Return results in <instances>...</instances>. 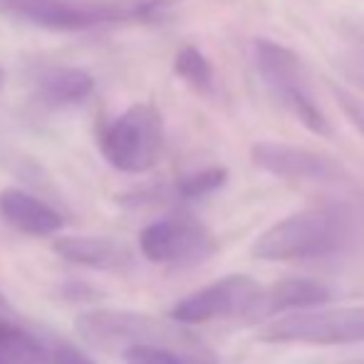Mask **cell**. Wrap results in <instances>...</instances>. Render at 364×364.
I'll use <instances>...</instances> for the list:
<instances>
[{
    "label": "cell",
    "instance_id": "cell-1",
    "mask_svg": "<svg viewBox=\"0 0 364 364\" xmlns=\"http://www.w3.org/2000/svg\"><path fill=\"white\" fill-rule=\"evenodd\" d=\"M178 0H0V13L35 28L80 33L107 25L164 23Z\"/></svg>",
    "mask_w": 364,
    "mask_h": 364
},
{
    "label": "cell",
    "instance_id": "cell-2",
    "mask_svg": "<svg viewBox=\"0 0 364 364\" xmlns=\"http://www.w3.org/2000/svg\"><path fill=\"white\" fill-rule=\"evenodd\" d=\"M355 235V220L345 206L305 208L273 223L255 238L250 255L268 263L325 258L342 250Z\"/></svg>",
    "mask_w": 364,
    "mask_h": 364
},
{
    "label": "cell",
    "instance_id": "cell-3",
    "mask_svg": "<svg viewBox=\"0 0 364 364\" xmlns=\"http://www.w3.org/2000/svg\"><path fill=\"white\" fill-rule=\"evenodd\" d=\"M77 332L87 345L97 350L114 352L129 350L136 345L164 347V350L178 352V355L193 357L198 362H213V357L206 352V347L188 332L171 327L166 322L156 320L151 315L132 310H90L82 312L75 320Z\"/></svg>",
    "mask_w": 364,
    "mask_h": 364
},
{
    "label": "cell",
    "instance_id": "cell-4",
    "mask_svg": "<svg viewBox=\"0 0 364 364\" xmlns=\"http://www.w3.org/2000/svg\"><path fill=\"white\" fill-rule=\"evenodd\" d=\"M100 151L117 171L144 173L154 168L164 151V117L149 102H136L117 119L102 127Z\"/></svg>",
    "mask_w": 364,
    "mask_h": 364
},
{
    "label": "cell",
    "instance_id": "cell-5",
    "mask_svg": "<svg viewBox=\"0 0 364 364\" xmlns=\"http://www.w3.org/2000/svg\"><path fill=\"white\" fill-rule=\"evenodd\" d=\"M253 55L255 68H258L270 95L305 129L315 132L320 136L330 134V124H327L325 114H322V109L317 107L315 97L310 92V82H307L302 60L290 48L275 43V40H255Z\"/></svg>",
    "mask_w": 364,
    "mask_h": 364
},
{
    "label": "cell",
    "instance_id": "cell-6",
    "mask_svg": "<svg viewBox=\"0 0 364 364\" xmlns=\"http://www.w3.org/2000/svg\"><path fill=\"white\" fill-rule=\"evenodd\" d=\"M141 255L164 268H193L218 250L213 233L191 213H171L149 223L139 235Z\"/></svg>",
    "mask_w": 364,
    "mask_h": 364
},
{
    "label": "cell",
    "instance_id": "cell-7",
    "mask_svg": "<svg viewBox=\"0 0 364 364\" xmlns=\"http://www.w3.org/2000/svg\"><path fill=\"white\" fill-rule=\"evenodd\" d=\"M263 288L265 285L250 275H225L176 302L171 320L176 325H206L216 320L253 322Z\"/></svg>",
    "mask_w": 364,
    "mask_h": 364
},
{
    "label": "cell",
    "instance_id": "cell-8",
    "mask_svg": "<svg viewBox=\"0 0 364 364\" xmlns=\"http://www.w3.org/2000/svg\"><path fill=\"white\" fill-rule=\"evenodd\" d=\"M268 345H357L364 342V305L322 312H295L270 322L260 332Z\"/></svg>",
    "mask_w": 364,
    "mask_h": 364
},
{
    "label": "cell",
    "instance_id": "cell-9",
    "mask_svg": "<svg viewBox=\"0 0 364 364\" xmlns=\"http://www.w3.org/2000/svg\"><path fill=\"white\" fill-rule=\"evenodd\" d=\"M250 159L265 173L290 183L342 188V191L355 188V176L337 159L322 151L280 144V141H258L250 149Z\"/></svg>",
    "mask_w": 364,
    "mask_h": 364
},
{
    "label": "cell",
    "instance_id": "cell-10",
    "mask_svg": "<svg viewBox=\"0 0 364 364\" xmlns=\"http://www.w3.org/2000/svg\"><path fill=\"white\" fill-rule=\"evenodd\" d=\"M55 253L73 265L107 273H124L134 265L129 245L102 235H63L55 240Z\"/></svg>",
    "mask_w": 364,
    "mask_h": 364
},
{
    "label": "cell",
    "instance_id": "cell-11",
    "mask_svg": "<svg viewBox=\"0 0 364 364\" xmlns=\"http://www.w3.org/2000/svg\"><path fill=\"white\" fill-rule=\"evenodd\" d=\"M0 218L10 228L20 230L25 235H35V238L58 233L65 223L63 216L50 203H45L43 198L33 196L28 191H20V188L0 191Z\"/></svg>",
    "mask_w": 364,
    "mask_h": 364
},
{
    "label": "cell",
    "instance_id": "cell-12",
    "mask_svg": "<svg viewBox=\"0 0 364 364\" xmlns=\"http://www.w3.org/2000/svg\"><path fill=\"white\" fill-rule=\"evenodd\" d=\"M327 302H332V290L325 283L312 278H285L270 288H263L253 322L268 320L270 315H278V312L312 310Z\"/></svg>",
    "mask_w": 364,
    "mask_h": 364
},
{
    "label": "cell",
    "instance_id": "cell-13",
    "mask_svg": "<svg viewBox=\"0 0 364 364\" xmlns=\"http://www.w3.org/2000/svg\"><path fill=\"white\" fill-rule=\"evenodd\" d=\"M95 92V77L80 68H55L38 80V97L48 107H73Z\"/></svg>",
    "mask_w": 364,
    "mask_h": 364
},
{
    "label": "cell",
    "instance_id": "cell-14",
    "mask_svg": "<svg viewBox=\"0 0 364 364\" xmlns=\"http://www.w3.org/2000/svg\"><path fill=\"white\" fill-rule=\"evenodd\" d=\"M0 364H50V357L33 332L0 317Z\"/></svg>",
    "mask_w": 364,
    "mask_h": 364
},
{
    "label": "cell",
    "instance_id": "cell-15",
    "mask_svg": "<svg viewBox=\"0 0 364 364\" xmlns=\"http://www.w3.org/2000/svg\"><path fill=\"white\" fill-rule=\"evenodd\" d=\"M173 73L181 77L188 87H193L196 92L206 95L213 87V70L211 63L206 60V55L193 45H183L173 58Z\"/></svg>",
    "mask_w": 364,
    "mask_h": 364
},
{
    "label": "cell",
    "instance_id": "cell-16",
    "mask_svg": "<svg viewBox=\"0 0 364 364\" xmlns=\"http://www.w3.org/2000/svg\"><path fill=\"white\" fill-rule=\"evenodd\" d=\"M225 181H228V171L223 166L201 168V171H193L188 176L178 178L176 186H173V193L178 198H183V201H196V198L218 191Z\"/></svg>",
    "mask_w": 364,
    "mask_h": 364
},
{
    "label": "cell",
    "instance_id": "cell-17",
    "mask_svg": "<svg viewBox=\"0 0 364 364\" xmlns=\"http://www.w3.org/2000/svg\"><path fill=\"white\" fill-rule=\"evenodd\" d=\"M127 364H208V362H198L193 357L178 355V352L164 350V347H149V345H136L129 350L122 352Z\"/></svg>",
    "mask_w": 364,
    "mask_h": 364
},
{
    "label": "cell",
    "instance_id": "cell-18",
    "mask_svg": "<svg viewBox=\"0 0 364 364\" xmlns=\"http://www.w3.org/2000/svg\"><path fill=\"white\" fill-rule=\"evenodd\" d=\"M335 97H337L340 109L347 114V119H350L352 124H355V129L364 136V107L355 100V97L347 95L345 90H335Z\"/></svg>",
    "mask_w": 364,
    "mask_h": 364
},
{
    "label": "cell",
    "instance_id": "cell-19",
    "mask_svg": "<svg viewBox=\"0 0 364 364\" xmlns=\"http://www.w3.org/2000/svg\"><path fill=\"white\" fill-rule=\"evenodd\" d=\"M50 364H97L90 355H85L82 350H77L73 345H58L53 350Z\"/></svg>",
    "mask_w": 364,
    "mask_h": 364
},
{
    "label": "cell",
    "instance_id": "cell-20",
    "mask_svg": "<svg viewBox=\"0 0 364 364\" xmlns=\"http://www.w3.org/2000/svg\"><path fill=\"white\" fill-rule=\"evenodd\" d=\"M342 70H345L347 80L355 82L357 87L364 90V53H352L350 58L342 63Z\"/></svg>",
    "mask_w": 364,
    "mask_h": 364
},
{
    "label": "cell",
    "instance_id": "cell-21",
    "mask_svg": "<svg viewBox=\"0 0 364 364\" xmlns=\"http://www.w3.org/2000/svg\"><path fill=\"white\" fill-rule=\"evenodd\" d=\"M0 317H10V305L5 300V295L0 292Z\"/></svg>",
    "mask_w": 364,
    "mask_h": 364
},
{
    "label": "cell",
    "instance_id": "cell-22",
    "mask_svg": "<svg viewBox=\"0 0 364 364\" xmlns=\"http://www.w3.org/2000/svg\"><path fill=\"white\" fill-rule=\"evenodd\" d=\"M3 85H5V73H3V68H0V92H3Z\"/></svg>",
    "mask_w": 364,
    "mask_h": 364
}]
</instances>
